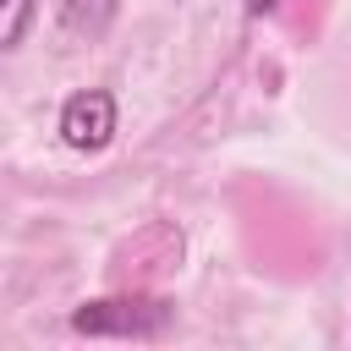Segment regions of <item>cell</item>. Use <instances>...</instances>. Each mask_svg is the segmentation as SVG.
Here are the masks:
<instances>
[{
	"label": "cell",
	"mask_w": 351,
	"mask_h": 351,
	"mask_svg": "<svg viewBox=\"0 0 351 351\" xmlns=\"http://www.w3.org/2000/svg\"><path fill=\"white\" fill-rule=\"evenodd\" d=\"M176 318V307L165 296H104V302H82L71 313V329L77 335H126V340H154L165 335Z\"/></svg>",
	"instance_id": "obj_1"
},
{
	"label": "cell",
	"mask_w": 351,
	"mask_h": 351,
	"mask_svg": "<svg viewBox=\"0 0 351 351\" xmlns=\"http://www.w3.org/2000/svg\"><path fill=\"white\" fill-rule=\"evenodd\" d=\"M60 137H66V148H77V154H99V148L115 137V99H110L104 88L71 93L66 110H60Z\"/></svg>",
	"instance_id": "obj_2"
},
{
	"label": "cell",
	"mask_w": 351,
	"mask_h": 351,
	"mask_svg": "<svg viewBox=\"0 0 351 351\" xmlns=\"http://www.w3.org/2000/svg\"><path fill=\"white\" fill-rule=\"evenodd\" d=\"M115 22V0H60V27L77 38H99Z\"/></svg>",
	"instance_id": "obj_3"
},
{
	"label": "cell",
	"mask_w": 351,
	"mask_h": 351,
	"mask_svg": "<svg viewBox=\"0 0 351 351\" xmlns=\"http://www.w3.org/2000/svg\"><path fill=\"white\" fill-rule=\"evenodd\" d=\"M33 16H38V0H0V49H16L33 33Z\"/></svg>",
	"instance_id": "obj_4"
},
{
	"label": "cell",
	"mask_w": 351,
	"mask_h": 351,
	"mask_svg": "<svg viewBox=\"0 0 351 351\" xmlns=\"http://www.w3.org/2000/svg\"><path fill=\"white\" fill-rule=\"evenodd\" d=\"M274 5H280V0H247V11H252V16H263V11H274Z\"/></svg>",
	"instance_id": "obj_5"
}]
</instances>
